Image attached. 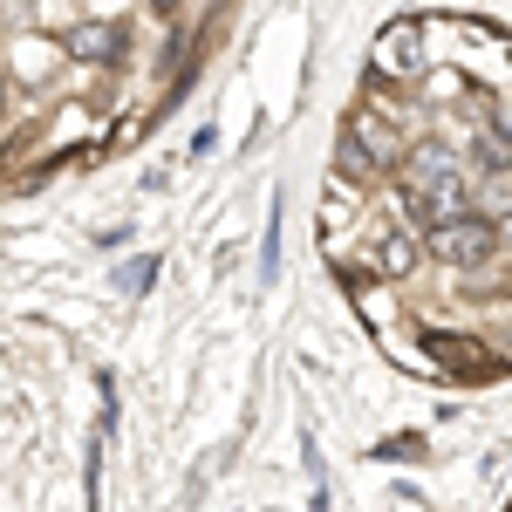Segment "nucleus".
Segmentation results:
<instances>
[{
  "mask_svg": "<svg viewBox=\"0 0 512 512\" xmlns=\"http://www.w3.org/2000/svg\"><path fill=\"white\" fill-rule=\"evenodd\" d=\"M424 246H431L437 267H451V274H478V267H492V260H499L506 233H499V219H478V212H465V219H444V226H431V233H424Z\"/></svg>",
  "mask_w": 512,
  "mask_h": 512,
  "instance_id": "f257e3e1",
  "label": "nucleus"
},
{
  "mask_svg": "<svg viewBox=\"0 0 512 512\" xmlns=\"http://www.w3.org/2000/svg\"><path fill=\"white\" fill-rule=\"evenodd\" d=\"M62 55L82 62V69H103V62L123 55V28L117 21H69V28H62Z\"/></svg>",
  "mask_w": 512,
  "mask_h": 512,
  "instance_id": "f03ea898",
  "label": "nucleus"
},
{
  "mask_svg": "<svg viewBox=\"0 0 512 512\" xmlns=\"http://www.w3.org/2000/svg\"><path fill=\"white\" fill-rule=\"evenodd\" d=\"M417 260H424V246H417V233H410V226H376V233H369V267H376V274L383 280H410L417 274Z\"/></svg>",
  "mask_w": 512,
  "mask_h": 512,
  "instance_id": "7ed1b4c3",
  "label": "nucleus"
},
{
  "mask_svg": "<svg viewBox=\"0 0 512 512\" xmlns=\"http://www.w3.org/2000/svg\"><path fill=\"white\" fill-rule=\"evenodd\" d=\"M383 171H390V164L369 151V137H362L355 123H349V130H335V178H342L349 192H369V185H383Z\"/></svg>",
  "mask_w": 512,
  "mask_h": 512,
  "instance_id": "20e7f679",
  "label": "nucleus"
},
{
  "mask_svg": "<svg viewBox=\"0 0 512 512\" xmlns=\"http://www.w3.org/2000/svg\"><path fill=\"white\" fill-rule=\"evenodd\" d=\"M410 212H417L424 226L465 219V212H472V185H465V171H451V178H437V185H417V192H410Z\"/></svg>",
  "mask_w": 512,
  "mask_h": 512,
  "instance_id": "39448f33",
  "label": "nucleus"
},
{
  "mask_svg": "<svg viewBox=\"0 0 512 512\" xmlns=\"http://www.w3.org/2000/svg\"><path fill=\"white\" fill-rule=\"evenodd\" d=\"M396 171H403V178H410V192H417V185L451 178V171H458V151H451L444 137H417V144L403 151V164H396Z\"/></svg>",
  "mask_w": 512,
  "mask_h": 512,
  "instance_id": "423d86ee",
  "label": "nucleus"
},
{
  "mask_svg": "<svg viewBox=\"0 0 512 512\" xmlns=\"http://www.w3.org/2000/svg\"><path fill=\"white\" fill-rule=\"evenodd\" d=\"M376 62H383V69H417V28H410V21L390 28V35L376 41Z\"/></svg>",
  "mask_w": 512,
  "mask_h": 512,
  "instance_id": "0eeeda50",
  "label": "nucleus"
},
{
  "mask_svg": "<svg viewBox=\"0 0 512 512\" xmlns=\"http://www.w3.org/2000/svg\"><path fill=\"white\" fill-rule=\"evenodd\" d=\"M0 117H7V69H0Z\"/></svg>",
  "mask_w": 512,
  "mask_h": 512,
  "instance_id": "6e6552de",
  "label": "nucleus"
}]
</instances>
